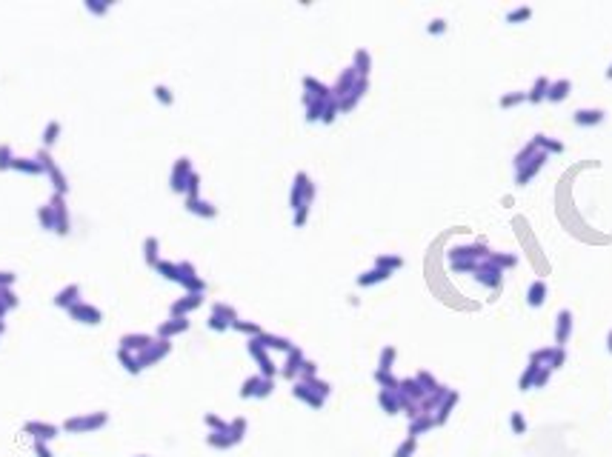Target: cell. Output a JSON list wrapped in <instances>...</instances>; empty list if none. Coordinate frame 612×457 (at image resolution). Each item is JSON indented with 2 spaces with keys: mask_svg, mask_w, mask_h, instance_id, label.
I'll list each match as a JSON object with an SVG mask.
<instances>
[{
  "mask_svg": "<svg viewBox=\"0 0 612 457\" xmlns=\"http://www.w3.org/2000/svg\"><path fill=\"white\" fill-rule=\"evenodd\" d=\"M398 266H404V260H401V257H378V269H383V272L398 269Z\"/></svg>",
  "mask_w": 612,
  "mask_h": 457,
  "instance_id": "17",
  "label": "cell"
},
{
  "mask_svg": "<svg viewBox=\"0 0 612 457\" xmlns=\"http://www.w3.org/2000/svg\"><path fill=\"white\" fill-rule=\"evenodd\" d=\"M429 32H432V34H440V32H443V20H432Z\"/></svg>",
  "mask_w": 612,
  "mask_h": 457,
  "instance_id": "30",
  "label": "cell"
},
{
  "mask_svg": "<svg viewBox=\"0 0 612 457\" xmlns=\"http://www.w3.org/2000/svg\"><path fill=\"white\" fill-rule=\"evenodd\" d=\"M146 346H152V340L146 337V334H126V337L120 340V352H129V349H146Z\"/></svg>",
  "mask_w": 612,
  "mask_h": 457,
  "instance_id": "6",
  "label": "cell"
},
{
  "mask_svg": "<svg viewBox=\"0 0 612 457\" xmlns=\"http://www.w3.org/2000/svg\"><path fill=\"white\" fill-rule=\"evenodd\" d=\"M381 403H383V409L389 411V414L398 411V400L392 397V391H381Z\"/></svg>",
  "mask_w": 612,
  "mask_h": 457,
  "instance_id": "18",
  "label": "cell"
},
{
  "mask_svg": "<svg viewBox=\"0 0 612 457\" xmlns=\"http://www.w3.org/2000/svg\"><path fill=\"white\" fill-rule=\"evenodd\" d=\"M512 426H515V432H524V429H526V423H524V417H521V414H512Z\"/></svg>",
  "mask_w": 612,
  "mask_h": 457,
  "instance_id": "28",
  "label": "cell"
},
{
  "mask_svg": "<svg viewBox=\"0 0 612 457\" xmlns=\"http://www.w3.org/2000/svg\"><path fill=\"white\" fill-rule=\"evenodd\" d=\"M569 89H572V83L569 80H558V83H549V91H546V100H564L566 94H569Z\"/></svg>",
  "mask_w": 612,
  "mask_h": 457,
  "instance_id": "5",
  "label": "cell"
},
{
  "mask_svg": "<svg viewBox=\"0 0 612 457\" xmlns=\"http://www.w3.org/2000/svg\"><path fill=\"white\" fill-rule=\"evenodd\" d=\"M72 314H75V317H83V323H100V311L92 306H75Z\"/></svg>",
  "mask_w": 612,
  "mask_h": 457,
  "instance_id": "8",
  "label": "cell"
},
{
  "mask_svg": "<svg viewBox=\"0 0 612 457\" xmlns=\"http://www.w3.org/2000/svg\"><path fill=\"white\" fill-rule=\"evenodd\" d=\"M306 209H309V206H303V209H298V217H295V226H303V220H306Z\"/></svg>",
  "mask_w": 612,
  "mask_h": 457,
  "instance_id": "29",
  "label": "cell"
},
{
  "mask_svg": "<svg viewBox=\"0 0 612 457\" xmlns=\"http://www.w3.org/2000/svg\"><path fill=\"white\" fill-rule=\"evenodd\" d=\"M412 452H415V437H409V440H406V443L398 449V455H395V457H409Z\"/></svg>",
  "mask_w": 612,
  "mask_h": 457,
  "instance_id": "23",
  "label": "cell"
},
{
  "mask_svg": "<svg viewBox=\"0 0 612 457\" xmlns=\"http://www.w3.org/2000/svg\"><path fill=\"white\" fill-rule=\"evenodd\" d=\"M37 452H40V457H52V455L46 452V449H43V446H37Z\"/></svg>",
  "mask_w": 612,
  "mask_h": 457,
  "instance_id": "31",
  "label": "cell"
},
{
  "mask_svg": "<svg viewBox=\"0 0 612 457\" xmlns=\"http://www.w3.org/2000/svg\"><path fill=\"white\" fill-rule=\"evenodd\" d=\"M529 14H532V9H529V6H524V9H515V11H509L507 17H509V20H526Z\"/></svg>",
  "mask_w": 612,
  "mask_h": 457,
  "instance_id": "21",
  "label": "cell"
},
{
  "mask_svg": "<svg viewBox=\"0 0 612 457\" xmlns=\"http://www.w3.org/2000/svg\"><path fill=\"white\" fill-rule=\"evenodd\" d=\"M189 180H192L189 160L180 157V160H177V166H175V171H172V189H175V192H183L186 186H189Z\"/></svg>",
  "mask_w": 612,
  "mask_h": 457,
  "instance_id": "1",
  "label": "cell"
},
{
  "mask_svg": "<svg viewBox=\"0 0 612 457\" xmlns=\"http://www.w3.org/2000/svg\"><path fill=\"white\" fill-rule=\"evenodd\" d=\"M521 100H526V94H521V91L518 94H507V97L501 100V106H515V103H521Z\"/></svg>",
  "mask_w": 612,
  "mask_h": 457,
  "instance_id": "24",
  "label": "cell"
},
{
  "mask_svg": "<svg viewBox=\"0 0 612 457\" xmlns=\"http://www.w3.org/2000/svg\"><path fill=\"white\" fill-rule=\"evenodd\" d=\"M155 94H158V100L172 103V94H169V89H166V86H158V89H155Z\"/></svg>",
  "mask_w": 612,
  "mask_h": 457,
  "instance_id": "27",
  "label": "cell"
},
{
  "mask_svg": "<svg viewBox=\"0 0 612 457\" xmlns=\"http://www.w3.org/2000/svg\"><path fill=\"white\" fill-rule=\"evenodd\" d=\"M543 163H546V154L541 152V154H535V157H532V163H521V166H515V169H521L518 171V183H526L535 171L541 169Z\"/></svg>",
  "mask_w": 612,
  "mask_h": 457,
  "instance_id": "3",
  "label": "cell"
},
{
  "mask_svg": "<svg viewBox=\"0 0 612 457\" xmlns=\"http://www.w3.org/2000/svg\"><path fill=\"white\" fill-rule=\"evenodd\" d=\"M29 429H35V432H40L37 437H46V440H49V437H55V434H58V429H55V426H29Z\"/></svg>",
  "mask_w": 612,
  "mask_h": 457,
  "instance_id": "22",
  "label": "cell"
},
{
  "mask_svg": "<svg viewBox=\"0 0 612 457\" xmlns=\"http://www.w3.org/2000/svg\"><path fill=\"white\" fill-rule=\"evenodd\" d=\"M546 91H549V80H546V77H538V80H535V86H532V91L526 94V97H529L532 103H538V100H543V97H546Z\"/></svg>",
  "mask_w": 612,
  "mask_h": 457,
  "instance_id": "9",
  "label": "cell"
},
{
  "mask_svg": "<svg viewBox=\"0 0 612 457\" xmlns=\"http://www.w3.org/2000/svg\"><path fill=\"white\" fill-rule=\"evenodd\" d=\"M186 329H189V320L175 317V323H166V326H161V334H175V331H186Z\"/></svg>",
  "mask_w": 612,
  "mask_h": 457,
  "instance_id": "13",
  "label": "cell"
},
{
  "mask_svg": "<svg viewBox=\"0 0 612 457\" xmlns=\"http://www.w3.org/2000/svg\"><path fill=\"white\" fill-rule=\"evenodd\" d=\"M209 326H212V329H226V326H229V320H223L220 314H212V320H209Z\"/></svg>",
  "mask_w": 612,
  "mask_h": 457,
  "instance_id": "26",
  "label": "cell"
},
{
  "mask_svg": "<svg viewBox=\"0 0 612 457\" xmlns=\"http://www.w3.org/2000/svg\"><path fill=\"white\" fill-rule=\"evenodd\" d=\"M155 249H158V240H155V237H149V240H146V260L158 266V254H155Z\"/></svg>",
  "mask_w": 612,
  "mask_h": 457,
  "instance_id": "19",
  "label": "cell"
},
{
  "mask_svg": "<svg viewBox=\"0 0 612 457\" xmlns=\"http://www.w3.org/2000/svg\"><path fill=\"white\" fill-rule=\"evenodd\" d=\"M189 212H197V215H206V217H215V209L209 203H200V200H189Z\"/></svg>",
  "mask_w": 612,
  "mask_h": 457,
  "instance_id": "15",
  "label": "cell"
},
{
  "mask_svg": "<svg viewBox=\"0 0 612 457\" xmlns=\"http://www.w3.org/2000/svg\"><path fill=\"white\" fill-rule=\"evenodd\" d=\"M604 120V112L601 109H578L575 112V123L578 126H595Z\"/></svg>",
  "mask_w": 612,
  "mask_h": 457,
  "instance_id": "4",
  "label": "cell"
},
{
  "mask_svg": "<svg viewBox=\"0 0 612 457\" xmlns=\"http://www.w3.org/2000/svg\"><path fill=\"white\" fill-rule=\"evenodd\" d=\"M569 329H572V311H569V308H564V311L558 314V329H555V343H558V346H564V343H566Z\"/></svg>",
  "mask_w": 612,
  "mask_h": 457,
  "instance_id": "2",
  "label": "cell"
},
{
  "mask_svg": "<svg viewBox=\"0 0 612 457\" xmlns=\"http://www.w3.org/2000/svg\"><path fill=\"white\" fill-rule=\"evenodd\" d=\"M197 306H200V295H189L186 300H177V303L172 306V311L175 314H180V311H189V308H197Z\"/></svg>",
  "mask_w": 612,
  "mask_h": 457,
  "instance_id": "10",
  "label": "cell"
},
{
  "mask_svg": "<svg viewBox=\"0 0 612 457\" xmlns=\"http://www.w3.org/2000/svg\"><path fill=\"white\" fill-rule=\"evenodd\" d=\"M158 272H163V277H169V280H180V269L172 263H158Z\"/></svg>",
  "mask_w": 612,
  "mask_h": 457,
  "instance_id": "16",
  "label": "cell"
},
{
  "mask_svg": "<svg viewBox=\"0 0 612 457\" xmlns=\"http://www.w3.org/2000/svg\"><path fill=\"white\" fill-rule=\"evenodd\" d=\"M543 300H546V283H543V280H535V283L529 286V306H541Z\"/></svg>",
  "mask_w": 612,
  "mask_h": 457,
  "instance_id": "7",
  "label": "cell"
},
{
  "mask_svg": "<svg viewBox=\"0 0 612 457\" xmlns=\"http://www.w3.org/2000/svg\"><path fill=\"white\" fill-rule=\"evenodd\" d=\"M289 354H292V357H289V363H286V369H283V375H286V377H295V369H300V366H303V354H300L298 349H292Z\"/></svg>",
  "mask_w": 612,
  "mask_h": 457,
  "instance_id": "11",
  "label": "cell"
},
{
  "mask_svg": "<svg viewBox=\"0 0 612 457\" xmlns=\"http://www.w3.org/2000/svg\"><path fill=\"white\" fill-rule=\"evenodd\" d=\"M392 360H395V349H383V357H381V372H389V369H392Z\"/></svg>",
  "mask_w": 612,
  "mask_h": 457,
  "instance_id": "20",
  "label": "cell"
},
{
  "mask_svg": "<svg viewBox=\"0 0 612 457\" xmlns=\"http://www.w3.org/2000/svg\"><path fill=\"white\" fill-rule=\"evenodd\" d=\"M389 277V272H383V269H375V272L369 274H363V277H358V283L360 286H372V283H378V280H386Z\"/></svg>",
  "mask_w": 612,
  "mask_h": 457,
  "instance_id": "12",
  "label": "cell"
},
{
  "mask_svg": "<svg viewBox=\"0 0 612 457\" xmlns=\"http://www.w3.org/2000/svg\"><path fill=\"white\" fill-rule=\"evenodd\" d=\"M232 326H235V329H241V331H252V334H261V329H258V326H252V323H241V320H235Z\"/></svg>",
  "mask_w": 612,
  "mask_h": 457,
  "instance_id": "25",
  "label": "cell"
},
{
  "mask_svg": "<svg viewBox=\"0 0 612 457\" xmlns=\"http://www.w3.org/2000/svg\"><path fill=\"white\" fill-rule=\"evenodd\" d=\"M607 77H612V66H610V69H607Z\"/></svg>",
  "mask_w": 612,
  "mask_h": 457,
  "instance_id": "32",
  "label": "cell"
},
{
  "mask_svg": "<svg viewBox=\"0 0 612 457\" xmlns=\"http://www.w3.org/2000/svg\"><path fill=\"white\" fill-rule=\"evenodd\" d=\"M355 63H358L355 72H358L360 77H366V75H369V55H366V52H355Z\"/></svg>",
  "mask_w": 612,
  "mask_h": 457,
  "instance_id": "14",
  "label": "cell"
}]
</instances>
